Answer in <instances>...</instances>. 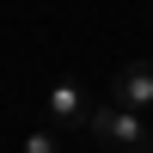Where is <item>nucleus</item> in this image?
<instances>
[{"instance_id": "nucleus-2", "label": "nucleus", "mask_w": 153, "mask_h": 153, "mask_svg": "<svg viewBox=\"0 0 153 153\" xmlns=\"http://www.w3.org/2000/svg\"><path fill=\"white\" fill-rule=\"evenodd\" d=\"M43 123H49V129H86V123H92L86 86L80 80H55V86H49V104H43Z\"/></svg>"}, {"instance_id": "nucleus-1", "label": "nucleus", "mask_w": 153, "mask_h": 153, "mask_svg": "<svg viewBox=\"0 0 153 153\" xmlns=\"http://www.w3.org/2000/svg\"><path fill=\"white\" fill-rule=\"evenodd\" d=\"M86 135H92L98 153H153V129H147V117H141V110H129V104H117V98L92 104Z\"/></svg>"}, {"instance_id": "nucleus-3", "label": "nucleus", "mask_w": 153, "mask_h": 153, "mask_svg": "<svg viewBox=\"0 0 153 153\" xmlns=\"http://www.w3.org/2000/svg\"><path fill=\"white\" fill-rule=\"evenodd\" d=\"M110 98L129 104V110H141V117H153V61H129V68H117Z\"/></svg>"}, {"instance_id": "nucleus-5", "label": "nucleus", "mask_w": 153, "mask_h": 153, "mask_svg": "<svg viewBox=\"0 0 153 153\" xmlns=\"http://www.w3.org/2000/svg\"><path fill=\"white\" fill-rule=\"evenodd\" d=\"M92 153H98V147H92Z\"/></svg>"}, {"instance_id": "nucleus-4", "label": "nucleus", "mask_w": 153, "mask_h": 153, "mask_svg": "<svg viewBox=\"0 0 153 153\" xmlns=\"http://www.w3.org/2000/svg\"><path fill=\"white\" fill-rule=\"evenodd\" d=\"M25 153H61V129H49V123L25 129Z\"/></svg>"}]
</instances>
